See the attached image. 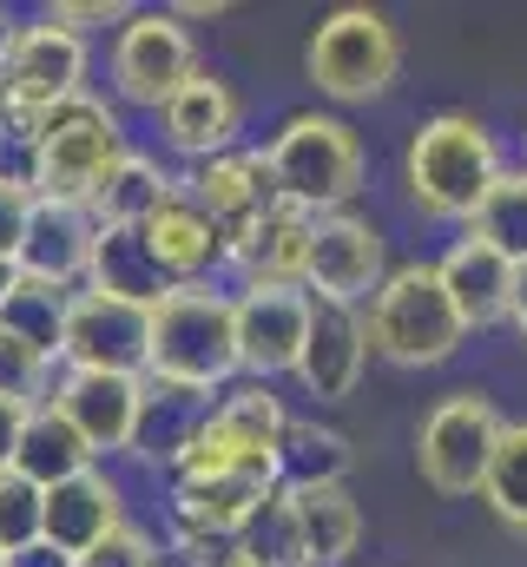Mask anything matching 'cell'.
Wrapping results in <instances>:
<instances>
[{"instance_id":"1","label":"cell","mask_w":527,"mask_h":567,"mask_svg":"<svg viewBox=\"0 0 527 567\" xmlns=\"http://www.w3.org/2000/svg\"><path fill=\"white\" fill-rule=\"evenodd\" d=\"M145 383L152 390H178V396H205V403L238 383V323H231V297L225 290L185 284V290L158 297Z\"/></svg>"},{"instance_id":"2","label":"cell","mask_w":527,"mask_h":567,"mask_svg":"<svg viewBox=\"0 0 527 567\" xmlns=\"http://www.w3.org/2000/svg\"><path fill=\"white\" fill-rule=\"evenodd\" d=\"M495 178H502V152H495V133L475 113L422 120L409 152H402V185H409L415 212H428L442 225H468Z\"/></svg>"},{"instance_id":"3","label":"cell","mask_w":527,"mask_h":567,"mask_svg":"<svg viewBox=\"0 0 527 567\" xmlns=\"http://www.w3.org/2000/svg\"><path fill=\"white\" fill-rule=\"evenodd\" d=\"M264 165H270L277 198L310 218L350 212V198L363 192V140L337 113H290L277 140L264 145Z\"/></svg>"},{"instance_id":"4","label":"cell","mask_w":527,"mask_h":567,"mask_svg":"<svg viewBox=\"0 0 527 567\" xmlns=\"http://www.w3.org/2000/svg\"><path fill=\"white\" fill-rule=\"evenodd\" d=\"M363 330H370V350L390 357L395 370H435L468 337V323L455 317L435 265H395L390 278H383V290L370 297Z\"/></svg>"},{"instance_id":"5","label":"cell","mask_w":527,"mask_h":567,"mask_svg":"<svg viewBox=\"0 0 527 567\" xmlns=\"http://www.w3.org/2000/svg\"><path fill=\"white\" fill-rule=\"evenodd\" d=\"M303 73L337 106L383 100L395 86V73H402V33L376 7H337V13L317 20V33L303 47Z\"/></svg>"},{"instance_id":"6","label":"cell","mask_w":527,"mask_h":567,"mask_svg":"<svg viewBox=\"0 0 527 567\" xmlns=\"http://www.w3.org/2000/svg\"><path fill=\"white\" fill-rule=\"evenodd\" d=\"M502 410L482 396V390H455V396H442L422 429H415V475L435 488V495H448V502H462V495H482V475H488V462H495V442H502Z\"/></svg>"},{"instance_id":"7","label":"cell","mask_w":527,"mask_h":567,"mask_svg":"<svg viewBox=\"0 0 527 567\" xmlns=\"http://www.w3.org/2000/svg\"><path fill=\"white\" fill-rule=\"evenodd\" d=\"M126 152L120 133V113L93 93L53 106L40 120V192L33 198H66V205H86V192L106 178V165Z\"/></svg>"},{"instance_id":"8","label":"cell","mask_w":527,"mask_h":567,"mask_svg":"<svg viewBox=\"0 0 527 567\" xmlns=\"http://www.w3.org/2000/svg\"><path fill=\"white\" fill-rule=\"evenodd\" d=\"M86 93V40L40 20V27H20L13 33V53L0 66V106L7 113H27V120H46L53 106L80 100Z\"/></svg>"},{"instance_id":"9","label":"cell","mask_w":527,"mask_h":567,"mask_svg":"<svg viewBox=\"0 0 527 567\" xmlns=\"http://www.w3.org/2000/svg\"><path fill=\"white\" fill-rule=\"evenodd\" d=\"M390 278V251H383V231L356 212H330L317 218V238H310V265H303V290L317 303H337V310H356L363 297H376Z\"/></svg>"},{"instance_id":"10","label":"cell","mask_w":527,"mask_h":567,"mask_svg":"<svg viewBox=\"0 0 527 567\" xmlns=\"http://www.w3.org/2000/svg\"><path fill=\"white\" fill-rule=\"evenodd\" d=\"M231 323H238V377L270 383V377L297 370V350L310 330V290L303 284H245L231 297Z\"/></svg>"},{"instance_id":"11","label":"cell","mask_w":527,"mask_h":567,"mask_svg":"<svg viewBox=\"0 0 527 567\" xmlns=\"http://www.w3.org/2000/svg\"><path fill=\"white\" fill-rule=\"evenodd\" d=\"M60 357L73 370H100V377H145L152 357V310L80 290L66 303V330H60Z\"/></svg>"},{"instance_id":"12","label":"cell","mask_w":527,"mask_h":567,"mask_svg":"<svg viewBox=\"0 0 527 567\" xmlns=\"http://www.w3.org/2000/svg\"><path fill=\"white\" fill-rule=\"evenodd\" d=\"M198 73V47L172 13H132L113 40V86L126 106H165Z\"/></svg>"},{"instance_id":"13","label":"cell","mask_w":527,"mask_h":567,"mask_svg":"<svg viewBox=\"0 0 527 567\" xmlns=\"http://www.w3.org/2000/svg\"><path fill=\"white\" fill-rule=\"evenodd\" d=\"M145 396L152 383L145 377H100V370H66V383L46 396L66 423L86 435L93 455H120L138 442V423H145Z\"/></svg>"},{"instance_id":"14","label":"cell","mask_w":527,"mask_h":567,"mask_svg":"<svg viewBox=\"0 0 527 567\" xmlns=\"http://www.w3.org/2000/svg\"><path fill=\"white\" fill-rule=\"evenodd\" d=\"M93 238H100V225H93V212H86V205L33 198V212H27V238H20V251H13V278L73 290V284H86Z\"/></svg>"},{"instance_id":"15","label":"cell","mask_w":527,"mask_h":567,"mask_svg":"<svg viewBox=\"0 0 527 567\" xmlns=\"http://www.w3.org/2000/svg\"><path fill=\"white\" fill-rule=\"evenodd\" d=\"M363 370H370V330H363V317L310 297V330H303V350H297L290 377L317 403H350L356 383H363Z\"/></svg>"},{"instance_id":"16","label":"cell","mask_w":527,"mask_h":567,"mask_svg":"<svg viewBox=\"0 0 527 567\" xmlns=\"http://www.w3.org/2000/svg\"><path fill=\"white\" fill-rule=\"evenodd\" d=\"M310 238H317V218L277 198L258 218H245L238 231H225V265H238L245 284H303Z\"/></svg>"},{"instance_id":"17","label":"cell","mask_w":527,"mask_h":567,"mask_svg":"<svg viewBox=\"0 0 527 567\" xmlns=\"http://www.w3.org/2000/svg\"><path fill=\"white\" fill-rule=\"evenodd\" d=\"M158 126H165V145H172V152H185V158L198 165V158H218V152L238 145L245 106H238V93H231L211 66H198V73L158 106Z\"/></svg>"},{"instance_id":"18","label":"cell","mask_w":527,"mask_h":567,"mask_svg":"<svg viewBox=\"0 0 527 567\" xmlns=\"http://www.w3.org/2000/svg\"><path fill=\"white\" fill-rule=\"evenodd\" d=\"M178 192H185L218 231H238L245 218H258L264 205H277V185H270V165H264L258 145H231V152H218V158H198V165L178 178Z\"/></svg>"},{"instance_id":"19","label":"cell","mask_w":527,"mask_h":567,"mask_svg":"<svg viewBox=\"0 0 527 567\" xmlns=\"http://www.w3.org/2000/svg\"><path fill=\"white\" fill-rule=\"evenodd\" d=\"M435 278H442L455 317H462L468 330H495V323H508L515 303H521V265H508V258H502L495 245H482V238H462V245L435 265Z\"/></svg>"},{"instance_id":"20","label":"cell","mask_w":527,"mask_h":567,"mask_svg":"<svg viewBox=\"0 0 527 567\" xmlns=\"http://www.w3.org/2000/svg\"><path fill=\"white\" fill-rule=\"evenodd\" d=\"M113 528H126V502H120V482L86 468L60 488H46V515H40V542H53L60 555L86 561Z\"/></svg>"},{"instance_id":"21","label":"cell","mask_w":527,"mask_h":567,"mask_svg":"<svg viewBox=\"0 0 527 567\" xmlns=\"http://www.w3.org/2000/svg\"><path fill=\"white\" fill-rule=\"evenodd\" d=\"M138 238H145V251H152V265L172 278V290L205 284L218 265H225V231H218L185 192H172V198L138 225Z\"/></svg>"},{"instance_id":"22","label":"cell","mask_w":527,"mask_h":567,"mask_svg":"<svg viewBox=\"0 0 527 567\" xmlns=\"http://www.w3.org/2000/svg\"><path fill=\"white\" fill-rule=\"evenodd\" d=\"M172 192H178V178H172L158 158H145V152H120V158L106 165V178L86 192V212H93L100 231H138Z\"/></svg>"},{"instance_id":"23","label":"cell","mask_w":527,"mask_h":567,"mask_svg":"<svg viewBox=\"0 0 527 567\" xmlns=\"http://www.w3.org/2000/svg\"><path fill=\"white\" fill-rule=\"evenodd\" d=\"M100 455L86 449V435L66 423L53 403H33L27 410V429H20V449H13V475H27L33 488H60L73 475H86Z\"/></svg>"},{"instance_id":"24","label":"cell","mask_w":527,"mask_h":567,"mask_svg":"<svg viewBox=\"0 0 527 567\" xmlns=\"http://www.w3.org/2000/svg\"><path fill=\"white\" fill-rule=\"evenodd\" d=\"M350 468H356V442L343 435V429L330 423H297L283 429V442H277V482L283 488H350Z\"/></svg>"},{"instance_id":"25","label":"cell","mask_w":527,"mask_h":567,"mask_svg":"<svg viewBox=\"0 0 527 567\" xmlns=\"http://www.w3.org/2000/svg\"><path fill=\"white\" fill-rule=\"evenodd\" d=\"M86 290L138 303V310H158V297H172V278L152 265L138 231H100L93 238V265H86Z\"/></svg>"},{"instance_id":"26","label":"cell","mask_w":527,"mask_h":567,"mask_svg":"<svg viewBox=\"0 0 527 567\" xmlns=\"http://www.w3.org/2000/svg\"><path fill=\"white\" fill-rule=\"evenodd\" d=\"M297 528H303V555L310 567H343L363 542V508L350 488H290Z\"/></svg>"},{"instance_id":"27","label":"cell","mask_w":527,"mask_h":567,"mask_svg":"<svg viewBox=\"0 0 527 567\" xmlns=\"http://www.w3.org/2000/svg\"><path fill=\"white\" fill-rule=\"evenodd\" d=\"M66 303L73 290H53V284H33V278H13L7 297H0V330L13 343H27L33 357H60V330H66Z\"/></svg>"},{"instance_id":"28","label":"cell","mask_w":527,"mask_h":567,"mask_svg":"<svg viewBox=\"0 0 527 567\" xmlns=\"http://www.w3.org/2000/svg\"><path fill=\"white\" fill-rule=\"evenodd\" d=\"M238 555L258 561V567H310L303 528H297V508H290V488L283 482L264 495L258 508H251V522L238 528Z\"/></svg>"},{"instance_id":"29","label":"cell","mask_w":527,"mask_h":567,"mask_svg":"<svg viewBox=\"0 0 527 567\" xmlns=\"http://www.w3.org/2000/svg\"><path fill=\"white\" fill-rule=\"evenodd\" d=\"M468 238L495 245L508 265L527 271V165L521 172H502V178L488 185V198H482L475 218H468Z\"/></svg>"},{"instance_id":"30","label":"cell","mask_w":527,"mask_h":567,"mask_svg":"<svg viewBox=\"0 0 527 567\" xmlns=\"http://www.w3.org/2000/svg\"><path fill=\"white\" fill-rule=\"evenodd\" d=\"M482 502L495 508V522H508L515 535H527V423L502 429L495 462L482 475Z\"/></svg>"},{"instance_id":"31","label":"cell","mask_w":527,"mask_h":567,"mask_svg":"<svg viewBox=\"0 0 527 567\" xmlns=\"http://www.w3.org/2000/svg\"><path fill=\"white\" fill-rule=\"evenodd\" d=\"M40 515H46V488H33L27 475H0V561L40 542Z\"/></svg>"},{"instance_id":"32","label":"cell","mask_w":527,"mask_h":567,"mask_svg":"<svg viewBox=\"0 0 527 567\" xmlns=\"http://www.w3.org/2000/svg\"><path fill=\"white\" fill-rule=\"evenodd\" d=\"M0 185L7 192H40V120L0 106Z\"/></svg>"},{"instance_id":"33","label":"cell","mask_w":527,"mask_h":567,"mask_svg":"<svg viewBox=\"0 0 527 567\" xmlns=\"http://www.w3.org/2000/svg\"><path fill=\"white\" fill-rule=\"evenodd\" d=\"M0 403H20V410L46 403V357H33L7 330H0Z\"/></svg>"},{"instance_id":"34","label":"cell","mask_w":527,"mask_h":567,"mask_svg":"<svg viewBox=\"0 0 527 567\" xmlns=\"http://www.w3.org/2000/svg\"><path fill=\"white\" fill-rule=\"evenodd\" d=\"M80 567H165V555H158V542H152V535H138V528L126 522V528H113V535H106V542H100Z\"/></svg>"},{"instance_id":"35","label":"cell","mask_w":527,"mask_h":567,"mask_svg":"<svg viewBox=\"0 0 527 567\" xmlns=\"http://www.w3.org/2000/svg\"><path fill=\"white\" fill-rule=\"evenodd\" d=\"M46 20L86 40L93 27H126V20H132V7H126V0H60V7L46 13Z\"/></svg>"},{"instance_id":"36","label":"cell","mask_w":527,"mask_h":567,"mask_svg":"<svg viewBox=\"0 0 527 567\" xmlns=\"http://www.w3.org/2000/svg\"><path fill=\"white\" fill-rule=\"evenodd\" d=\"M178 555H185V567H225L231 555H238V542H225V535H205V528H185L178 522Z\"/></svg>"},{"instance_id":"37","label":"cell","mask_w":527,"mask_h":567,"mask_svg":"<svg viewBox=\"0 0 527 567\" xmlns=\"http://www.w3.org/2000/svg\"><path fill=\"white\" fill-rule=\"evenodd\" d=\"M27 212H33V198L0 185V265H13V251H20V238H27Z\"/></svg>"},{"instance_id":"38","label":"cell","mask_w":527,"mask_h":567,"mask_svg":"<svg viewBox=\"0 0 527 567\" xmlns=\"http://www.w3.org/2000/svg\"><path fill=\"white\" fill-rule=\"evenodd\" d=\"M20 429H27V410H20V403H0V475L13 468V449H20Z\"/></svg>"},{"instance_id":"39","label":"cell","mask_w":527,"mask_h":567,"mask_svg":"<svg viewBox=\"0 0 527 567\" xmlns=\"http://www.w3.org/2000/svg\"><path fill=\"white\" fill-rule=\"evenodd\" d=\"M7 567H80L73 555H60L53 542H33V548H20V555H7Z\"/></svg>"},{"instance_id":"40","label":"cell","mask_w":527,"mask_h":567,"mask_svg":"<svg viewBox=\"0 0 527 567\" xmlns=\"http://www.w3.org/2000/svg\"><path fill=\"white\" fill-rule=\"evenodd\" d=\"M225 13V0H185V7H172V20H218Z\"/></svg>"},{"instance_id":"41","label":"cell","mask_w":527,"mask_h":567,"mask_svg":"<svg viewBox=\"0 0 527 567\" xmlns=\"http://www.w3.org/2000/svg\"><path fill=\"white\" fill-rule=\"evenodd\" d=\"M13 33H20V27H13V20H7V7H0V66H7V53H13Z\"/></svg>"},{"instance_id":"42","label":"cell","mask_w":527,"mask_h":567,"mask_svg":"<svg viewBox=\"0 0 527 567\" xmlns=\"http://www.w3.org/2000/svg\"><path fill=\"white\" fill-rule=\"evenodd\" d=\"M515 330H521V343H527V271H521V303H515V317H508Z\"/></svg>"},{"instance_id":"43","label":"cell","mask_w":527,"mask_h":567,"mask_svg":"<svg viewBox=\"0 0 527 567\" xmlns=\"http://www.w3.org/2000/svg\"><path fill=\"white\" fill-rule=\"evenodd\" d=\"M7 284H13V265H0V297H7Z\"/></svg>"},{"instance_id":"44","label":"cell","mask_w":527,"mask_h":567,"mask_svg":"<svg viewBox=\"0 0 527 567\" xmlns=\"http://www.w3.org/2000/svg\"><path fill=\"white\" fill-rule=\"evenodd\" d=\"M0 567H7V561H0Z\"/></svg>"}]
</instances>
